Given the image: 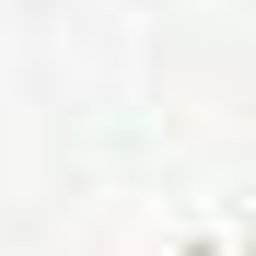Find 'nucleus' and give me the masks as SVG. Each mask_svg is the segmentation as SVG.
<instances>
[]
</instances>
